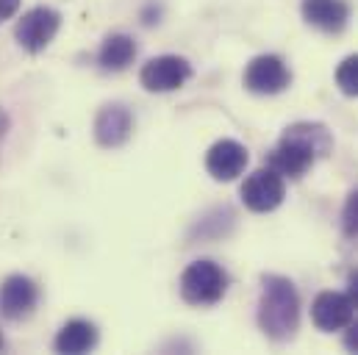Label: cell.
Returning <instances> with one entry per match:
<instances>
[{
    "instance_id": "1",
    "label": "cell",
    "mask_w": 358,
    "mask_h": 355,
    "mask_svg": "<svg viewBox=\"0 0 358 355\" xmlns=\"http://www.w3.org/2000/svg\"><path fill=\"white\" fill-rule=\"evenodd\" d=\"M300 325V294L294 283L283 275H262L259 300V328L269 342L283 345L294 339Z\"/></svg>"
},
{
    "instance_id": "2",
    "label": "cell",
    "mask_w": 358,
    "mask_h": 355,
    "mask_svg": "<svg viewBox=\"0 0 358 355\" xmlns=\"http://www.w3.org/2000/svg\"><path fill=\"white\" fill-rule=\"evenodd\" d=\"M228 291V272L217 261H194L180 275V297L189 305H214Z\"/></svg>"
},
{
    "instance_id": "3",
    "label": "cell",
    "mask_w": 358,
    "mask_h": 355,
    "mask_svg": "<svg viewBox=\"0 0 358 355\" xmlns=\"http://www.w3.org/2000/svg\"><path fill=\"white\" fill-rule=\"evenodd\" d=\"M317 159L320 156L308 142H303L292 133H283L280 142L267 153V167L275 170L280 178H303Z\"/></svg>"
},
{
    "instance_id": "4",
    "label": "cell",
    "mask_w": 358,
    "mask_h": 355,
    "mask_svg": "<svg viewBox=\"0 0 358 355\" xmlns=\"http://www.w3.org/2000/svg\"><path fill=\"white\" fill-rule=\"evenodd\" d=\"M59 25H62V14L56 8H48V6H36L31 8L20 22H17V42L28 50V53H39L45 50L53 36L59 34Z\"/></svg>"
},
{
    "instance_id": "5",
    "label": "cell",
    "mask_w": 358,
    "mask_h": 355,
    "mask_svg": "<svg viewBox=\"0 0 358 355\" xmlns=\"http://www.w3.org/2000/svg\"><path fill=\"white\" fill-rule=\"evenodd\" d=\"M286 197V183L275 170H256L245 178L242 183V203L256 211V214H269L275 211Z\"/></svg>"
},
{
    "instance_id": "6",
    "label": "cell",
    "mask_w": 358,
    "mask_h": 355,
    "mask_svg": "<svg viewBox=\"0 0 358 355\" xmlns=\"http://www.w3.org/2000/svg\"><path fill=\"white\" fill-rule=\"evenodd\" d=\"M289 84H292V73L286 61L275 53L256 56L245 67V89L253 94H280L283 89H289Z\"/></svg>"
},
{
    "instance_id": "7",
    "label": "cell",
    "mask_w": 358,
    "mask_h": 355,
    "mask_svg": "<svg viewBox=\"0 0 358 355\" xmlns=\"http://www.w3.org/2000/svg\"><path fill=\"white\" fill-rule=\"evenodd\" d=\"M189 78H192V64L180 56H156L139 73V84L148 92H176Z\"/></svg>"
},
{
    "instance_id": "8",
    "label": "cell",
    "mask_w": 358,
    "mask_h": 355,
    "mask_svg": "<svg viewBox=\"0 0 358 355\" xmlns=\"http://www.w3.org/2000/svg\"><path fill=\"white\" fill-rule=\"evenodd\" d=\"M39 303V286L25 275H8L0 286V317L17 322L34 314Z\"/></svg>"
},
{
    "instance_id": "9",
    "label": "cell",
    "mask_w": 358,
    "mask_h": 355,
    "mask_svg": "<svg viewBox=\"0 0 358 355\" xmlns=\"http://www.w3.org/2000/svg\"><path fill=\"white\" fill-rule=\"evenodd\" d=\"M134 133V114L122 103H108L94 117V139L100 147H122Z\"/></svg>"
},
{
    "instance_id": "10",
    "label": "cell",
    "mask_w": 358,
    "mask_h": 355,
    "mask_svg": "<svg viewBox=\"0 0 358 355\" xmlns=\"http://www.w3.org/2000/svg\"><path fill=\"white\" fill-rule=\"evenodd\" d=\"M356 314V305L350 303L348 294L342 291H320L311 303V322L322 331V333H334V331H345L350 325Z\"/></svg>"
},
{
    "instance_id": "11",
    "label": "cell",
    "mask_w": 358,
    "mask_h": 355,
    "mask_svg": "<svg viewBox=\"0 0 358 355\" xmlns=\"http://www.w3.org/2000/svg\"><path fill=\"white\" fill-rule=\"evenodd\" d=\"M248 147L236 139H220L206 153V173L214 180H234L248 167Z\"/></svg>"
},
{
    "instance_id": "12",
    "label": "cell",
    "mask_w": 358,
    "mask_h": 355,
    "mask_svg": "<svg viewBox=\"0 0 358 355\" xmlns=\"http://www.w3.org/2000/svg\"><path fill=\"white\" fill-rule=\"evenodd\" d=\"M303 20L322 34H342L350 22L348 0H303Z\"/></svg>"
},
{
    "instance_id": "13",
    "label": "cell",
    "mask_w": 358,
    "mask_h": 355,
    "mask_svg": "<svg viewBox=\"0 0 358 355\" xmlns=\"http://www.w3.org/2000/svg\"><path fill=\"white\" fill-rule=\"evenodd\" d=\"M136 59V42L128 34H111L97 50V61L106 73H122Z\"/></svg>"
},
{
    "instance_id": "14",
    "label": "cell",
    "mask_w": 358,
    "mask_h": 355,
    "mask_svg": "<svg viewBox=\"0 0 358 355\" xmlns=\"http://www.w3.org/2000/svg\"><path fill=\"white\" fill-rule=\"evenodd\" d=\"M94 345H97V328L92 322H87V319H70L59 331V336L53 342L56 353H67V355L90 353Z\"/></svg>"
},
{
    "instance_id": "15",
    "label": "cell",
    "mask_w": 358,
    "mask_h": 355,
    "mask_svg": "<svg viewBox=\"0 0 358 355\" xmlns=\"http://www.w3.org/2000/svg\"><path fill=\"white\" fill-rule=\"evenodd\" d=\"M336 87L348 97H358V53L342 59V64L336 67Z\"/></svg>"
},
{
    "instance_id": "16",
    "label": "cell",
    "mask_w": 358,
    "mask_h": 355,
    "mask_svg": "<svg viewBox=\"0 0 358 355\" xmlns=\"http://www.w3.org/2000/svg\"><path fill=\"white\" fill-rule=\"evenodd\" d=\"M342 233L348 239H358V189H353L342 208Z\"/></svg>"
},
{
    "instance_id": "17",
    "label": "cell",
    "mask_w": 358,
    "mask_h": 355,
    "mask_svg": "<svg viewBox=\"0 0 358 355\" xmlns=\"http://www.w3.org/2000/svg\"><path fill=\"white\" fill-rule=\"evenodd\" d=\"M342 345H345V350H350V353H358V319H356V322L350 319V325L345 328Z\"/></svg>"
},
{
    "instance_id": "18",
    "label": "cell",
    "mask_w": 358,
    "mask_h": 355,
    "mask_svg": "<svg viewBox=\"0 0 358 355\" xmlns=\"http://www.w3.org/2000/svg\"><path fill=\"white\" fill-rule=\"evenodd\" d=\"M348 297H350V303L358 308V269H353L350 275H348V291H345Z\"/></svg>"
},
{
    "instance_id": "19",
    "label": "cell",
    "mask_w": 358,
    "mask_h": 355,
    "mask_svg": "<svg viewBox=\"0 0 358 355\" xmlns=\"http://www.w3.org/2000/svg\"><path fill=\"white\" fill-rule=\"evenodd\" d=\"M20 8V0H0V22H6L8 17H14Z\"/></svg>"
},
{
    "instance_id": "20",
    "label": "cell",
    "mask_w": 358,
    "mask_h": 355,
    "mask_svg": "<svg viewBox=\"0 0 358 355\" xmlns=\"http://www.w3.org/2000/svg\"><path fill=\"white\" fill-rule=\"evenodd\" d=\"M6 131H8V114H6L3 108H0V136H3Z\"/></svg>"
},
{
    "instance_id": "21",
    "label": "cell",
    "mask_w": 358,
    "mask_h": 355,
    "mask_svg": "<svg viewBox=\"0 0 358 355\" xmlns=\"http://www.w3.org/2000/svg\"><path fill=\"white\" fill-rule=\"evenodd\" d=\"M0 350H3V333H0Z\"/></svg>"
}]
</instances>
